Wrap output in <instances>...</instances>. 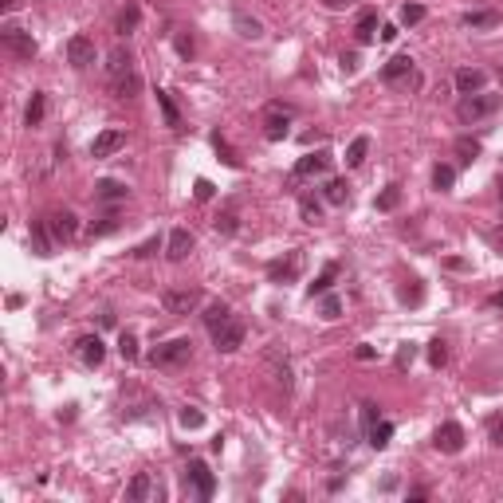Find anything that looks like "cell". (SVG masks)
<instances>
[{"mask_svg": "<svg viewBox=\"0 0 503 503\" xmlns=\"http://www.w3.org/2000/svg\"><path fill=\"white\" fill-rule=\"evenodd\" d=\"M67 63L71 67H90L95 63V40L90 36H71L67 40Z\"/></svg>", "mask_w": 503, "mask_h": 503, "instance_id": "obj_12", "label": "cell"}, {"mask_svg": "<svg viewBox=\"0 0 503 503\" xmlns=\"http://www.w3.org/2000/svg\"><path fill=\"white\" fill-rule=\"evenodd\" d=\"M0 8H4V12H12V8H16V0H0Z\"/></svg>", "mask_w": 503, "mask_h": 503, "instance_id": "obj_61", "label": "cell"}, {"mask_svg": "<svg viewBox=\"0 0 503 503\" xmlns=\"http://www.w3.org/2000/svg\"><path fill=\"white\" fill-rule=\"evenodd\" d=\"M75 358H79L83 365H102V358H107V346H102L99 335H83L79 342H75Z\"/></svg>", "mask_w": 503, "mask_h": 503, "instance_id": "obj_13", "label": "cell"}, {"mask_svg": "<svg viewBox=\"0 0 503 503\" xmlns=\"http://www.w3.org/2000/svg\"><path fill=\"white\" fill-rule=\"evenodd\" d=\"M326 169H330V154H326V149H318V154H307V158H299V166H295V181L318 177V173H326Z\"/></svg>", "mask_w": 503, "mask_h": 503, "instance_id": "obj_15", "label": "cell"}, {"mask_svg": "<svg viewBox=\"0 0 503 503\" xmlns=\"http://www.w3.org/2000/svg\"><path fill=\"white\" fill-rule=\"evenodd\" d=\"M382 40H385V43L397 40V28H394V24H385V28H382Z\"/></svg>", "mask_w": 503, "mask_h": 503, "instance_id": "obj_56", "label": "cell"}, {"mask_svg": "<svg viewBox=\"0 0 503 503\" xmlns=\"http://www.w3.org/2000/svg\"><path fill=\"white\" fill-rule=\"evenodd\" d=\"M213 228H217L220 236H232V232H236V213H232V208H228V213H220V217L213 220Z\"/></svg>", "mask_w": 503, "mask_h": 503, "instance_id": "obj_44", "label": "cell"}, {"mask_svg": "<svg viewBox=\"0 0 503 503\" xmlns=\"http://www.w3.org/2000/svg\"><path fill=\"white\" fill-rule=\"evenodd\" d=\"M0 43H4V51H8L12 60H36V40H32V32L24 28H4L0 32Z\"/></svg>", "mask_w": 503, "mask_h": 503, "instance_id": "obj_4", "label": "cell"}, {"mask_svg": "<svg viewBox=\"0 0 503 503\" xmlns=\"http://www.w3.org/2000/svg\"><path fill=\"white\" fill-rule=\"evenodd\" d=\"M158 107H161V114H166V126L177 130L181 126V114H177V107H173V99H169L166 90H158Z\"/></svg>", "mask_w": 503, "mask_h": 503, "instance_id": "obj_37", "label": "cell"}, {"mask_svg": "<svg viewBox=\"0 0 503 503\" xmlns=\"http://www.w3.org/2000/svg\"><path fill=\"white\" fill-rule=\"evenodd\" d=\"M177 51L189 60V55H193V40H189V36H177Z\"/></svg>", "mask_w": 503, "mask_h": 503, "instance_id": "obj_55", "label": "cell"}, {"mask_svg": "<svg viewBox=\"0 0 503 503\" xmlns=\"http://www.w3.org/2000/svg\"><path fill=\"white\" fill-rule=\"evenodd\" d=\"M365 154H370V138H354L350 142V149H346V166L358 169L365 161Z\"/></svg>", "mask_w": 503, "mask_h": 503, "instance_id": "obj_34", "label": "cell"}, {"mask_svg": "<svg viewBox=\"0 0 503 503\" xmlns=\"http://www.w3.org/2000/svg\"><path fill=\"white\" fill-rule=\"evenodd\" d=\"M107 71H110V79H114V75H122V71H134V60H130V51H122V48H114V51H110V63H107Z\"/></svg>", "mask_w": 503, "mask_h": 503, "instance_id": "obj_33", "label": "cell"}, {"mask_svg": "<svg viewBox=\"0 0 503 503\" xmlns=\"http://www.w3.org/2000/svg\"><path fill=\"white\" fill-rule=\"evenodd\" d=\"M158 248H161V240H158V236H149L146 244H138V248H134V256H138V260H146V256H154Z\"/></svg>", "mask_w": 503, "mask_h": 503, "instance_id": "obj_50", "label": "cell"}, {"mask_svg": "<svg viewBox=\"0 0 503 503\" xmlns=\"http://www.w3.org/2000/svg\"><path fill=\"white\" fill-rule=\"evenodd\" d=\"M32 244H36V256H51V248H55V236H51L48 220H36V224H32Z\"/></svg>", "mask_w": 503, "mask_h": 503, "instance_id": "obj_21", "label": "cell"}, {"mask_svg": "<svg viewBox=\"0 0 503 503\" xmlns=\"http://www.w3.org/2000/svg\"><path fill=\"white\" fill-rule=\"evenodd\" d=\"M299 271H303V252H283L279 260L267 264V279L271 283H295Z\"/></svg>", "mask_w": 503, "mask_h": 503, "instance_id": "obj_6", "label": "cell"}, {"mask_svg": "<svg viewBox=\"0 0 503 503\" xmlns=\"http://www.w3.org/2000/svg\"><path fill=\"white\" fill-rule=\"evenodd\" d=\"M413 358H417V346H413V342H405L401 350H397L394 362H397V370H409V365H413Z\"/></svg>", "mask_w": 503, "mask_h": 503, "instance_id": "obj_46", "label": "cell"}, {"mask_svg": "<svg viewBox=\"0 0 503 503\" xmlns=\"http://www.w3.org/2000/svg\"><path fill=\"white\" fill-rule=\"evenodd\" d=\"M189 252H193V232H189V228H173V232H169V252L166 256L169 260H185Z\"/></svg>", "mask_w": 503, "mask_h": 503, "instance_id": "obj_18", "label": "cell"}, {"mask_svg": "<svg viewBox=\"0 0 503 503\" xmlns=\"http://www.w3.org/2000/svg\"><path fill=\"white\" fill-rule=\"evenodd\" d=\"M495 193H499V201H503V169H499V177H495Z\"/></svg>", "mask_w": 503, "mask_h": 503, "instance_id": "obj_60", "label": "cell"}, {"mask_svg": "<svg viewBox=\"0 0 503 503\" xmlns=\"http://www.w3.org/2000/svg\"><path fill=\"white\" fill-rule=\"evenodd\" d=\"M228 318H232V307H228V303H208L205 307V326H208V330H220Z\"/></svg>", "mask_w": 503, "mask_h": 503, "instance_id": "obj_25", "label": "cell"}, {"mask_svg": "<svg viewBox=\"0 0 503 503\" xmlns=\"http://www.w3.org/2000/svg\"><path fill=\"white\" fill-rule=\"evenodd\" d=\"M318 315H323L326 323H335V318L342 315V299H338V295H326L323 307H318Z\"/></svg>", "mask_w": 503, "mask_h": 503, "instance_id": "obj_42", "label": "cell"}, {"mask_svg": "<svg viewBox=\"0 0 503 503\" xmlns=\"http://www.w3.org/2000/svg\"><path fill=\"white\" fill-rule=\"evenodd\" d=\"M185 488H193V495H197V499H213V492H217V480H213V472H208L205 460H189V468H185Z\"/></svg>", "mask_w": 503, "mask_h": 503, "instance_id": "obj_5", "label": "cell"}, {"mask_svg": "<svg viewBox=\"0 0 503 503\" xmlns=\"http://www.w3.org/2000/svg\"><path fill=\"white\" fill-rule=\"evenodd\" d=\"M377 421H382V413H377V405H374V401H365V405H362V429H374Z\"/></svg>", "mask_w": 503, "mask_h": 503, "instance_id": "obj_48", "label": "cell"}, {"mask_svg": "<svg viewBox=\"0 0 503 503\" xmlns=\"http://www.w3.org/2000/svg\"><path fill=\"white\" fill-rule=\"evenodd\" d=\"M95 197L99 201H126V185H122V181H99V185H95Z\"/></svg>", "mask_w": 503, "mask_h": 503, "instance_id": "obj_29", "label": "cell"}, {"mask_svg": "<svg viewBox=\"0 0 503 503\" xmlns=\"http://www.w3.org/2000/svg\"><path fill=\"white\" fill-rule=\"evenodd\" d=\"M464 24H468V28H499V24H503V12H495V8L468 12V16H464Z\"/></svg>", "mask_w": 503, "mask_h": 503, "instance_id": "obj_24", "label": "cell"}, {"mask_svg": "<svg viewBox=\"0 0 503 503\" xmlns=\"http://www.w3.org/2000/svg\"><path fill=\"white\" fill-rule=\"evenodd\" d=\"M397 205H401V185H385L382 193H377V201H374L377 213H394Z\"/></svg>", "mask_w": 503, "mask_h": 503, "instance_id": "obj_27", "label": "cell"}, {"mask_svg": "<svg viewBox=\"0 0 503 503\" xmlns=\"http://www.w3.org/2000/svg\"><path fill=\"white\" fill-rule=\"evenodd\" d=\"M382 79L389 83V87H409L413 83L417 87V75H413V60L409 55H394V60L382 67Z\"/></svg>", "mask_w": 503, "mask_h": 503, "instance_id": "obj_10", "label": "cell"}, {"mask_svg": "<svg viewBox=\"0 0 503 503\" xmlns=\"http://www.w3.org/2000/svg\"><path fill=\"white\" fill-rule=\"evenodd\" d=\"M323 197L330 201V205H346V201H350V185H346L342 177H330L323 189Z\"/></svg>", "mask_w": 503, "mask_h": 503, "instance_id": "obj_28", "label": "cell"}, {"mask_svg": "<svg viewBox=\"0 0 503 503\" xmlns=\"http://www.w3.org/2000/svg\"><path fill=\"white\" fill-rule=\"evenodd\" d=\"M110 87H114V95L119 99H134L142 90V79H138V71H122V75H114L110 79Z\"/></svg>", "mask_w": 503, "mask_h": 503, "instance_id": "obj_19", "label": "cell"}, {"mask_svg": "<svg viewBox=\"0 0 503 503\" xmlns=\"http://www.w3.org/2000/svg\"><path fill=\"white\" fill-rule=\"evenodd\" d=\"M213 193H217V189H213V181L197 177V185H193V197H197V201H213Z\"/></svg>", "mask_w": 503, "mask_h": 503, "instance_id": "obj_49", "label": "cell"}, {"mask_svg": "<svg viewBox=\"0 0 503 503\" xmlns=\"http://www.w3.org/2000/svg\"><path fill=\"white\" fill-rule=\"evenodd\" d=\"M335 279H338V264H326V267H323V276H318L315 283L307 287V295H311V299H315V295H326V291H330V283H335Z\"/></svg>", "mask_w": 503, "mask_h": 503, "instance_id": "obj_26", "label": "cell"}, {"mask_svg": "<svg viewBox=\"0 0 503 503\" xmlns=\"http://www.w3.org/2000/svg\"><path fill=\"white\" fill-rule=\"evenodd\" d=\"M299 217H303L307 224H318V220H323V205H318L315 197H303L299 201Z\"/></svg>", "mask_w": 503, "mask_h": 503, "instance_id": "obj_36", "label": "cell"}, {"mask_svg": "<svg viewBox=\"0 0 503 503\" xmlns=\"http://www.w3.org/2000/svg\"><path fill=\"white\" fill-rule=\"evenodd\" d=\"M161 307H166L169 315H193L201 307V291L197 287H177V291H166L161 295Z\"/></svg>", "mask_w": 503, "mask_h": 503, "instance_id": "obj_7", "label": "cell"}, {"mask_svg": "<svg viewBox=\"0 0 503 503\" xmlns=\"http://www.w3.org/2000/svg\"><path fill=\"white\" fill-rule=\"evenodd\" d=\"M138 24H142V8L138 4H126V8L119 12V20H114V32H119V36H130V32H138Z\"/></svg>", "mask_w": 503, "mask_h": 503, "instance_id": "obj_22", "label": "cell"}, {"mask_svg": "<svg viewBox=\"0 0 503 503\" xmlns=\"http://www.w3.org/2000/svg\"><path fill=\"white\" fill-rule=\"evenodd\" d=\"M126 146V130H102L99 138L90 142V154L95 158H110V154H119Z\"/></svg>", "mask_w": 503, "mask_h": 503, "instance_id": "obj_14", "label": "cell"}, {"mask_svg": "<svg viewBox=\"0 0 503 503\" xmlns=\"http://www.w3.org/2000/svg\"><path fill=\"white\" fill-rule=\"evenodd\" d=\"M232 28H236L244 40H264V24H260L256 16H248V12H236V16H232Z\"/></svg>", "mask_w": 503, "mask_h": 503, "instance_id": "obj_20", "label": "cell"}, {"mask_svg": "<svg viewBox=\"0 0 503 503\" xmlns=\"http://www.w3.org/2000/svg\"><path fill=\"white\" fill-rule=\"evenodd\" d=\"M354 40H358V43H374V40H377V12H374V8H362V12H358Z\"/></svg>", "mask_w": 503, "mask_h": 503, "instance_id": "obj_16", "label": "cell"}, {"mask_svg": "<svg viewBox=\"0 0 503 503\" xmlns=\"http://www.w3.org/2000/svg\"><path fill=\"white\" fill-rule=\"evenodd\" d=\"M483 83H488V75H483L480 67L456 71V90H460V95H476V90H483Z\"/></svg>", "mask_w": 503, "mask_h": 503, "instance_id": "obj_17", "label": "cell"}, {"mask_svg": "<svg viewBox=\"0 0 503 503\" xmlns=\"http://www.w3.org/2000/svg\"><path fill=\"white\" fill-rule=\"evenodd\" d=\"M433 444H436V452H448V456H456L464 448V429L456 421H444L441 429L433 433Z\"/></svg>", "mask_w": 503, "mask_h": 503, "instance_id": "obj_11", "label": "cell"}, {"mask_svg": "<svg viewBox=\"0 0 503 503\" xmlns=\"http://www.w3.org/2000/svg\"><path fill=\"white\" fill-rule=\"evenodd\" d=\"M119 354L126 358V362H138V338L130 335V330H126V335L119 338Z\"/></svg>", "mask_w": 503, "mask_h": 503, "instance_id": "obj_43", "label": "cell"}, {"mask_svg": "<svg viewBox=\"0 0 503 503\" xmlns=\"http://www.w3.org/2000/svg\"><path fill=\"white\" fill-rule=\"evenodd\" d=\"M444 362H448V346H444L441 338H433V342H429V365H433V370H441Z\"/></svg>", "mask_w": 503, "mask_h": 503, "instance_id": "obj_41", "label": "cell"}, {"mask_svg": "<svg viewBox=\"0 0 503 503\" xmlns=\"http://www.w3.org/2000/svg\"><path fill=\"white\" fill-rule=\"evenodd\" d=\"M287 134H291V107L271 102V107L264 110V138L267 142H283Z\"/></svg>", "mask_w": 503, "mask_h": 503, "instance_id": "obj_3", "label": "cell"}, {"mask_svg": "<svg viewBox=\"0 0 503 503\" xmlns=\"http://www.w3.org/2000/svg\"><path fill=\"white\" fill-rule=\"evenodd\" d=\"M213 146H217V154L220 158H224V166H232V169H240V154L232 146H228L224 138H220V134H213Z\"/></svg>", "mask_w": 503, "mask_h": 503, "instance_id": "obj_40", "label": "cell"}, {"mask_svg": "<svg viewBox=\"0 0 503 503\" xmlns=\"http://www.w3.org/2000/svg\"><path fill=\"white\" fill-rule=\"evenodd\" d=\"M189 358H193V342H189V338H169L166 346H158V350L149 354V362L158 365V370H177Z\"/></svg>", "mask_w": 503, "mask_h": 503, "instance_id": "obj_2", "label": "cell"}, {"mask_svg": "<svg viewBox=\"0 0 503 503\" xmlns=\"http://www.w3.org/2000/svg\"><path fill=\"white\" fill-rule=\"evenodd\" d=\"M122 220H119V213H107V217L102 220H90V228H87V236L90 240H99V236H110V232H114V228H119Z\"/></svg>", "mask_w": 503, "mask_h": 503, "instance_id": "obj_30", "label": "cell"}, {"mask_svg": "<svg viewBox=\"0 0 503 503\" xmlns=\"http://www.w3.org/2000/svg\"><path fill=\"white\" fill-rule=\"evenodd\" d=\"M389 436H394V424H389V421H377L374 429H365V441H370V448H385V444H389Z\"/></svg>", "mask_w": 503, "mask_h": 503, "instance_id": "obj_31", "label": "cell"}, {"mask_svg": "<svg viewBox=\"0 0 503 503\" xmlns=\"http://www.w3.org/2000/svg\"><path fill=\"white\" fill-rule=\"evenodd\" d=\"M421 20H424L421 4H405V8H401V24H405V28H413V24H421Z\"/></svg>", "mask_w": 503, "mask_h": 503, "instance_id": "obj_45", "label": "cell"}, {"mask_svg": "<svg viewBox=\"0 0 503 503\" xmlns=\"http://www.w3.org/2000/svg\"><path fill=\"white\" fill-rule=\"evenodd\" d=\"M213 346H217L220 354H232V350H240V346H244V323L232 315L224 326H220V330H213Z\"/></svg>", "mask_w": 503, "mask_h": 503, "instance_id": "obj_9", "label": "cell"}, {"mask_svg": "<svg viewBox=\"0 0 503 503\" xmlns=\"http://www.w3.org/2000/svg\"><path fill=\"white\" fill-rule=\"evenodd\" d=\"M149 495H154V480H149L146 472H138L134 480H130V488H126V499L130 503H146Z\"/></svg>", "mask_w": 503, "mask_h": 503, "instance_id": "obj_23", "label": "cell"}, {"mask_svg": "<svg viewBox=\"0 0 503 503\" xmlns=\"http://www.w3.org/2000/svg\"><path fill=\"white\" fill-rule=\"evenodd\" d=\"M499 87H503V67H499Z\"/></svg>", "mask_w": 503, "mask_h": 503, "instance_id": "obj_62", "label": "cell"}, {"mask_svg": "<svg viewBox=\"0 0 503 503\" xmlns=\"http://www.w3.org/2000/svg\"><path fill=\"white\" fill-rule=\"evenodd\" d=\"M492 244H495V252L503 256V228H499V232H492Z\"/></svg>", "mask_w": 503, "mask_h": 503, "instance_id": "obj_58", "label": "cell"}, {"mask_svg": "<svg viewBox=\"0 0 503 503\" xmlns=\"http://www.w3.org/2000/svg\"><path fill=\"white\" fill-rule=\"evenodd\" d=\"M488 303H492V307H495V311H503V291H495V295H492V299H488Z\"/></svg>", "mask_w": 503, "mask_h": 503, "instance_id": "obj_59", "label": "cell"}, {"mask_svg": "<svg viewBox=\"0 0 503 503\" xmlns=\"http://www.w3.org/2000/svg\"><path fill=\"white\" fill-rule=\"evenodd\" d=\"M452 149H456V158H460L464 166H472V161L480 158V149H483V146H480L476 138H456V146H452Z\"/></svg>", "mask_w": 503, "mask_h": 503, "instance_id": "obj_32", "label": "cell"}, {"mask_svg": "<svg viewBox=\"0 0 503 503\" xmlns=\"http://www.w3.org/2000/svg\"><path fill=\"white\" fill-rule=\"evenodd\" d=\"M433 185L441 189V193H448V189L456 185V169L452 166H436L433 169Z\"/></svg>", "mask_w": 503, "mask_h": 503, "instance_id": "obj_39", "label": "cell"}, {"mask_svg": "<svg viewBox=\"0 0 503 503\" xmlns=\"http://www.w3.org/2000/svg\"><path fill=\"white\" fill-rule=\"evenodd\" d=\"M267 365H271V374H276V382L283 385V389H291V365H287V358L279 362V354L267 358Z\"/></svg>", "mask_w": 503, "mask_h": 503, "instance_id": "obj_38", "label": "cell"}, {"mask_svg": "<svg viewBox=\"0 0 503 503\" xmlns=\"http://www.w3.org/2000/svg\"><path fill=\"white\" fill-rule=\"evenodd\" d=\"M492 441L503 448V417H495V421H492Z\"/></svg>", "mask_w": 503, "mask_h": 503, "instance_id": "obj_53", "label": "cell"}, {"mask_svg": "<svg viewBox=\"0 0 503 503\" xmlns=\"http://www.w3.org/2000/svg\"><path fill=\"white\" fill-rule=\"evenodd\" d=\"M338 63H342V71H346V75H354V71H358V63H362V60H358V51H342V60H338Z\"/></svg>", "mask_w": 503, "mask_h": 503, "instance_id": "obj_51", "label": "cell"}, {"mask_svg": "<svg viewBox=\"0 0 503 503\" xmlns=\"http://www.w3.org/2000/svg\"><path fill=\"white\" fill-rule=\"evenodd\" d=\"M495 110H499V95L476 90V95H464L460 99L456 114H460V122H480V119H488V114H495Z\"/></svg>", "mask_w": 503, "mask_h": 503, "instance_id": "obj_1", "label": "cell"}, {"mask_svg": "<svg viewBox=\"0 0 503 503\" xmlns=\"http://www.w3.org/2000/svg\"><path fill=\"white\" fill-rule=\"evenodd\" d=\"M181 424H185V429H201V424H205V413H201V409H181Z\"/></svg>", "mask_w": 503, "mask_h": 503, "instance_id": "obj_47", "label": "cell"}, {"mask_svg": "<svg viewBox=\"0 0 503 503\" xmlns=\"http://www.w3.org/2000/svg\"><path fill=\"white\" fill-rule=\"evenodd\" d=\"M421 295H424L421 287H405V291H401V299H405V303H421Z\"/></svg>", "mask_w": 503, "mask_h": 503, "instance_id": "obj_52", "label": "cell"}, {"mask_svg": "<svg viewBox=\"0 0 503 503\" xmlns=\"http://www.w3.org/2000/svg\"><path fill=\"white\" fill-rule=\"evenodd\" d=\"M43 110H48V99H43V95H32L28 110H24V122H28V126H40V122H43Z\"/></svg>", "mask_w": 503, "mask_h": 503, "instance_id": "obj_35", "label": "cell"}, {"mask_svg": "<svg viewBox=\"0 0 503 503\" xmlns=\"http://www.w3.org/2000/svg\"><path fill=\"white\" fill-rule=\"evenodd\" d=\"M354 358H362V362H370V358H377V350H374V346H358V350H354Z\"/></svg>", "mask_w": 503, "mask_h": 503, "instance_id": "obj_54", "label": "cell"}, {"mask_svg": "<svg viewBox=\"0 0 503 503\" xmlns=\"http://www.w3.org/2000/svg\"><path fill=\"white\" fill-rule=\"evenodd\" d=\"M326 8H350V4H354V0H323Z\"/></svg>", "mask_w": 503, "mask_h": 503, "instance_id": "obj_57", "label": "cell"}, {"mask_svg": "<svg viewBox=\"0 0 503 503\" xmlns=\"http://www.w3.org/2000/svg\"><path fill=\"white\" fill-rule=\"evenodd\" d=\"M43 220H48L55 244H71V240H75V232H79V217H75L71 208H55V213H48Z\"/></svg>", "mask_w": 503, "mask_h": 503, "instance_id": "obj_8", "label": "cell"}]
</instances>
